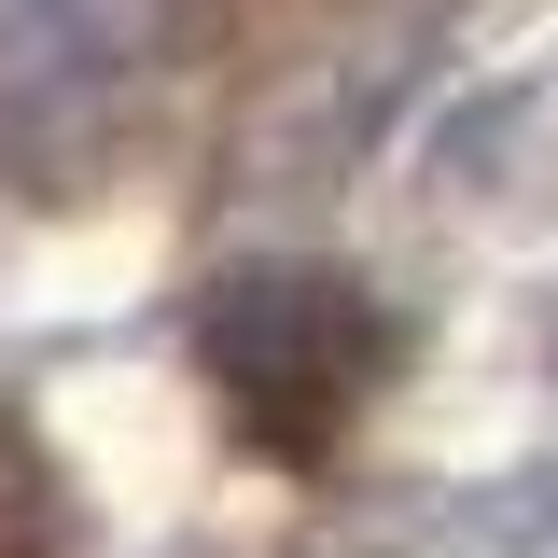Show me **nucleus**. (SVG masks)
Instances as JSON below:
<instances>
[{
    "label": "nucleus",
    "instance_id": "obj_1",
    "mask_svg": "<svg viewBox=\"0 0 558 558\" xmlns=\"http://www.w3.org/2000/svg\"><path fill=\"white\" fill-rule=\"evenodd\" d=\"M196 363H209V405L238 418V447L307 475V461L349 447V418L391 391L405 322L336 266H238L196 307Z\"/></svg>",
    "mask_w": 558,
    "mask_h": 558
},
{
    "label": "nucleus",
    "instance_id": "obj_2",
    "mask_svg": "<svg viewBox=\"0 0 558 558\" xmlns=\"http://www.w3.org/2000/svg\"><path fill=\"white\" fill-rule=\"evenodd\" d=\"M196 0H0V154L14 168H98L182 70Z\"/></svg>",
    "mask_w": 558,
    "mask_h": 558
},
{
    "label": "nucleus",
    "instance_id": "obj_3",
    "mask_svg": "<svg viewBox=\"0 0 558 558\" xmlns=\"http://www.w3.org/2000/svg\"><path fill=\"white\" fill-rule=\"evenodd\" d=\"M57 545H70V488L43 461V433L0 405V558H57Z\"/></svg>",
    "mask_w": 558,
    "mask_h": 558
}]
</instances>
